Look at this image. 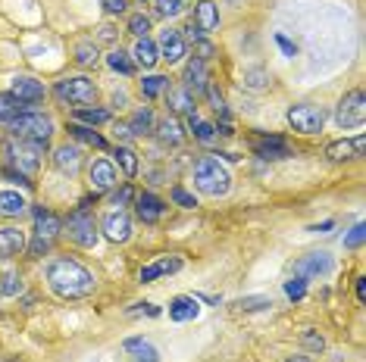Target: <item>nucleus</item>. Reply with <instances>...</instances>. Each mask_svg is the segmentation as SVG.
Returning <instances> with one entry per match:
<instances>
[{"mask_svg":"<svg viewBox=\"0 0 366 362\" xmlns=\"http://www.w3.org/2000/svg\"><path fill=\"white\" fill-rule=\"evenodd\" d=\"M47 284L63 300H82V297H91V293H94L97 281L82 262L69 259V256H57V259L47 266Z\"/></svg>","mask_w":366,"mask_h":362,"instance_id":"nucleus-1","label":"nucleus"},{"mask_svg":"<svg viewBox=\"0 0 366 362\" xmlns=\"http://www.w3.org/2000/svg\"><path fill=\"white\" fill-rule=\"evenodd\" d=\"M10 131H13L19 141H28L38 150H44L47 141H51V135H53V119L47 116V112L26 110L22 116H16L13 122H10Z\"/></svg>","mask_w":366,"mask_h":362,"instance_id":"nucleus-2","label":"nucleus"},{"mask_svg":"<svg viewBox=\"0 0 366 362\" xmlns=\"http://www.w3.org/2000/svg\"><path fill=\"white\" fill-rule=\"evenodd\" d=\"M194 184H197V191L207 193V197H226V193L232 191V175H228V169L222 166L219 160L203 156L194 166Z\"/></svg>","mask_w":366,"mask_h":362,"instance_id":"nucleus-3","label":"nucleus"},{"mask_svg":"<svg viewBox=\"0 0 366 362\" xmlns=\"http://www.w3.org/2000/svg\"><path fill=\"white\" fill-rule=\"evenodd\" d=\"M63 228H66V234H69V241L78 243V247H94V243L101 241V231H97V225H94V216H91L85 206H78V209L66 218Z\"/></svg>","mask_w":366,"mask_h":362,"instance_id":"nucleus-4","label":"nucleus"},{"mask_svg":"<svg viewBox=\"0 0 366 362\" xmlns=\"http://www.w3.org/2000/svg\"><path fill=\"white\" fill-rule=\"evenodd\" d=\"M53 94H57V97L63 100V103L88 106V103H94L97 87H94V81H91V78H85V75H76V78H63V81H57Z\"/></svg>","mask_w":366,"mask_h":362,"instance_id":"nucleus-5","label":"nucleus"},{"mask_svg":"<svg viewBox=\"0 0 366 362\" xmlns=\"http://www.w3.org/2000/svg\"><path fill=\"white\" fill-rule=\"evenodd\" d=\"M63 231V222H60L53 212H47V209H35V243H32V253L35 256H41V253H47L51 250V243L57 241V234Z\"/></svg>","mask_w":366,"mask_h":362,"instance_id":"nucleus-6","label":"nucleus"},{"mask_svg":"<svg viewBox=\"0 0 366 362\" xmlns=\"http://www.w3.org/2000/svg\"><path fill=\"white\" fill-rule=\"evenodd\" d=\"M335 122L341 128H360L366 122V97L363 91H347L338 100V110H335Z\"/></svg>","mask_w":366,"mask_h":362,"instance_id":"nucleus-7","label":"nucleus"},{"mask_svg":"<svg viewBox=\"0 0 366 362\" xmlns=\"http://www.w3.org/2000/svg\"><path fill=\"white\" fill-rule=\"evenodd\" d=\"M288 125L301 135H319L322 125H326V112L319 106H310V103H297L288 110Z\"/></svg>","mask_w":366,"mask_h":362,"instance_id":"nucleus-8","label":"nucleus"},{"mask_svg":"<svg viewBox=\"0 0 366 362\" xmlns=\"http://www.w3.org/2000/svg\"><path fill=\"white\" fill-rule=\"evenodd\" d=\"M38 153H41V150L35 147V144H28V141H19V144L10 141L7 144V162H10V169H19L26 178L38 172V166H41Z\"/></svg>","mask_w":366,"mask_h":362,"instance_id":"nucleus-9","label":"nucleus"},{"mask_svg":"<svg viewBox=\"0 0 366 362\" xmlns=\"http://www.w3.org/2000/svg\"><path fill=\"white\" fill-rule=\"evenodd\" d=\"M157 50H160V60H166L169 66H176V62H182V56L188 53V44H185V35H182V31L166 28L163 35H160Z\"/></svg>","mask_w":366,"mask_h":362,"instance_id":"nucleus-10","label":"nucleus"},{"mask_svg":"<svg viewBox=\"0 0 366 362\" xmlns=\"http://www.w3.org/2000/svg\"><path fill=\"white\" fill-rule=\"evenodd\" d=\"M101 231L107 234V241H113V243H126L128 237H132V218H128L122 209H113V212H107V216H103Z\"/></svg>","mask_w":366,"mask_h":362,"instance_id":"nucleus-11","label":"nucleus"},{"mask_svg":"<svg viewBox=\"0 0 366 362\" xmlns=\"http://www.w3.org/2000/svg\"><path fill=\"white\" fill-rule=\"evenodd\" d=\"M88 178H91V191L94 193H107L116 187V169L110 160H94L88 169Z\"/></svg>","mask_w":366,"mask_h":362,"instance_id":"nucleus-12","label":"nucleus"},{"mask_svg":"<svg viewBox=\"0 0 366 362\" xmlns=\"http://www.w3.org/2000/svg\"><path fill=\"white\" fill-rule=\"evenodd\" d=\"M185 91L191 94V97H197V94L207 91V60H201V56H191L188 66H185Z\"/></svg>","mask_w":366,"mask_h":362,"instance_id":"nucleus-13","label":"nucleus"},{"mask_svg":"<svg viewBox=\"0 0 366 362\" xmlns=\"http://www.w3.org/2000/svg\"><path fill=\"white\" fill-rule=\"evenodd\" d=\"M328 272H332V256L328 253H310L294 262L297 278H313V275H328Z\"/></svg>","mask_w":366,"mask_h":362,"instance_id":"nucleus-14","label":"nucleus"},{"mask_svg":"<svg viewBox=\"0 0 366 362\" xmlns=\"http://www.w3.org/2000/svg\"><path fill=\"white\" fill-rule=\"evenodd\" d=\"M16 97L22 100V103H38V100H44V85L35 78H28V75H16L13 78V91Z\"/></svg>","mask_w":366,"mask_h":362,"instance_id":"nucleus-15","label":"nucleus"},{"mask_svg":"<svg viewBox=\"0 0 366 362\" xmlns=\"http://www.w3.org/2000/svg\"><path fill=\"white\" fill-rule=\"evenodd\" d=\"M253 153H257L260 160H288L291 147L282 137H260V141H253Z\"/></svg>","mask_w":366,"mask_h":362,"instance_id":"nucleus-16","label":"nucleus"},{"mask_svg":"<svg viewBox=\"0 0 366 362\" xmlns=\"http://www.w3.org/2000/svg\"><path fill=\"white\" fill-rule=\"evenodd\" d=\"M22 250H26V234H22L19 228H13V225L0 228V256H3V259H13Z\"/></svg>","mask_w":366,"mask_h":362,"instance_id":"nucleus-17","label":"nucleus"},{"mask_svg":"<svg viewBox=\"0 0 366 362\" xmlns=\"http://www.w3.org/2000/svg\"><path fill=\"white\" fill-rule=\"evenodd\" d=\"M363 147H366V135H357L353 141L328 144L326 156H328V160H335V162H341V160H351V156H360V153H363Z\"/></svg>","mask_w":366,"mask_h":362,"instance_id":"nucleus-18","label":"nucleus"},{"mask_svg":"<svg viewBox=\"0 0 366 362\" xmlns=\"http://www.w3.org/2000/svg\"><path fill=\"white\" fill-rule=\"evenodd\" d=\"M153 131H157V137L166 144V147H178V144L185 141L182 122H178L176 116H166V119H160V122L153 125Z\"/></svg>","mask_w":366,"mask_h":362,"instance_id":"nucleus-19","label":"nucleus"},{"mask_svg":"<svg viewBox=\"0 0 366 362\" xmlns=\"http://www.w3.org/2000/svg\"><path fill=\"white\" fill-rule=\"evenodd\" d=\"M178 268H182V259H178V256H163V259H157V262H151V266L141 268V281H144V284H151V281L163 278V275L178 272Z\"/></svg>","mask_w":366,"mask_h":362,"instance_id":"nucleus-20","label":"nucleus"},{"mask_svg":"<svg viewBox=\"0 0 366 362\" xmlns=\"http://www.w3.org/2000/svg\"><path fill=\"white\" fill-rule=\"evenodd\" d=\"M201 316V300L197 297H176L169 303V318L172 322H191Z\"/></svg>","mask_w":366,"mask_h":362,"instance_id":"nucleus-21","label":"nucleus"},{"mask_svg":"<svg viewBox=\"0 0 366 362\" xmlns=\"http://www.w3.org/2000/svg\"><path fill=\"white\" fill-rule=\"evenodd\" d=\"M135 209H138V218L144 225H153V222H160V216H163V200L157 197V193H141L138 197V206H135Z\"/></svg>","mask_w":366,"mask_h":362,"instance_id":"nucleus-22","label":"nucleus"},{"mask_svg":"<svg viewBox=\"0 0 366 362\" xmlns=\"http://www.w3.org/2000/svg\"><path fill=\"white\" fill-rule=\"evenodd\" d=\"M53 162H57L60 172L76 175L78 166H82V153H78L76 144H63V147H57V153H53Z\"/></svg>","mask_w":366,"mask_h":362,"instance_id":"nucleus-23","label":"nucleus"},{"mask_svg":"<svg viewBox=\"0 0 366 362\" xmlns=\"http://www.w3.org/2000/svg\"><path fill=\"white\" fill-rule=\"evenodd\" d=\"M194 25L201 31H213L216 25H219V6H216L213 0H201L194 10Z\"/></svg>","mask_w":366,"mask_h":362,"instance_id":"nucleus-24","label":"nucleus"},{"mask_svg":"<svg viewBox=\"0 0 366 362\" xmlns=\"http://www.w3.org/2000/svg\"><path fill=\"white\" fill-rule=\"evenodd\" d=\"M132 56H135V62H138V66L153 69V66H157V60H160V50H157V44H153L151 37H138Z\"/></svg>","mask_w":366,"mask_h":362,"instance_id":"nucleus-25","label":"nucleus"},{"mask_svg":"<svg viewBox=\"0 0 366 362\" xmlns=\"http://www.w3.org/2000/svg\"><path fill=\"white\" fill-rule=\"evenodd\" d=\"M153 112H151V106H141V110H135V116L128 119V131L132 135H138V137H144V135H153Z\"/></svg>","mask_w":366,"mask_h":362,"instance_id":"nucleus-26","label":"nucleus"},{"mask_svg":"<svg viewBox=\"0 0 366 362\" xmlns=\"http://www.w3.org/2000/svg\"><path fill=\"white\" fill-rule=\"evenodd\" d=\"M26 112V103H22L16 94H10V91H3L0 94V122H13L16 116H22Z\"/></svg>","mask_w":366,"mask_h":362,"instance_id":"nucleus-27","label":"nucleus"},{"mask_svg":"<svg viewBox=\"0 0 366 362\" xmlns=\"http://www.w3.org/2000/svg\"><path fill=\"white\" fill-rule=\"evenodd\" d=\"M26 206L28 203L19 191H0V216H22Z\"/></svg>","mask_w":366,"mask_h":362,"instance_id":"nucleus-28","label":"nucleus"},{"mask_svg":"<svg viewBox=\"0 0 366 362\" xmlns=\"http://www.w3.org/2000/svg\"><path fill=\"white\" fill-rule=\"evenodd\" d=\"M169 110L185 112L188 119H194V97H191L185 87H176V91H169Z\"/></svg>","mask_w":366,"mask_h":362,"instance_id":"nucleus-29","label":"nucleus"},{"mask_svg":"<svg viewBox=\"0 0 366 362\" xmlns=\"http://www.w3.org/2000/svg\"><path fill=\"white\" fill-rule=\"evenodd\" d=\"M107 66L119 75H132L135 72V60L126 53V50H110L107 53Z\"/></svg>","mask_w":366,"mask_h":362,"instance_id":"nucleus-30","label":"nucleus"},{"mask_svg":"<svg viewBox=\"0 0 366 362\" xmlns=\"http://www.w3.org/2000/svg\"><path fill=\"white\" fill-rule=\"evenodd\" d=\"M166 87H169V78H166V75H147V78H141V94H144L147 100L160 97Z\"/></svg>","mask_w":366,"mask_h":362,"instance_id":"nucleus-31","label":"nucleus"},{"mask_svg":"<svg viewBox=\"0 0 366 362\" xmlns=\"http://www.w3.org/2000/svg\"><path fill=\"white\" fill-rule=\"evenodd\" d=\"M116 162L122 166V172L132 178V175H138V153H135L132 147H116Z\"/></svg>","mask_w":366,"mask_h":362,"instance_id":"nucleus-32","label":"nucleus"},{"mask_svg":"<svg viewBox=\"0 0 366 362\" xmlns=\"http://www.w3.org/2000/svg\"><path fill=\"white\" fill-rule=\"evenodd\" d=\"M72 137H76V141H82V144H91V147H97V150H103L107 147V141H103L101 135H97L94 128H85V125H72Z\"/></svg>","mask_w":366,"mask_h":362,"instance_id":"nucleus-33","label":"nucleus"},{"mask_svg":"<svg viewBox=\"0 0 366 362\" xmlns=\"http://www.w3.org/2000/svg\"><path fill=\"white\" fill-rule=\"evenodd\" d=\"M22 291V278L16 272H3L0 278V297H16Z\"/></svg>","mask_w":366,"mask_h":362,"instance_id":"nucleus-34","label":"nucleus"},{"mask_svg":"<svg viewBox=\"0 0 366 362\" xmlns=\"http://www.w3.org/2000/svg\"><path fill=\"white\" fill-rule=\"evenodd\" d=\"M76 62H78V66H94V62H97V47H94V44H91V41L78 44V47H76Z\"/></svg>","mask_w":366,"mask_h":362,"instance_id":"nucleus-35","label":"nucleus"},{"mask_svg":"<svg viewBox=\"0 0 366 362\" xmlns=\"http://www.w3.org/2000/svg\"><path fill=\"white\" fill-rule=\"evenodd\" d=\"M76 119H82V122H88V125H101V122H107V119H110V112L107 110H88V106H78Z\"/></svg>","mask_w":366,"mask_h":362,"instance_id":"nucleus-36","label":"nucleus"},{"mask_svg":"<svg viewBox=\"0 0 366 362\" xmlns=\"http://www.w3.org/2000/svg\"><path fill=\"white\" fill-rule=\"evenodd\" d=\"M303 293H307V278H288L285 281V297L288 300H303Z\"/></svg>","mask_w":366,"mask_h":362,"instance_id":"nucleus-37","label":"nucleus"},{"mask_svg":"<svg viewBox=\"0 0 366 362\" xmlns=\"http://www.w3.org/2000/svg\"><path fill=\"white\" fill-rule=\"evenodd\" d=\"M188 122H191V128H194V137H197V141H203V144H207V141H213V135H216V125H210V122H201V119H188Z\"/></svg>","mask_w":366,"mask_h":362,"instance_id":"nucleus-38","label":"nucleus"},{"mask_svg":"<svg viewBox=\"0 0 366 362\" xmlns=\"http://www.w3.org/2000/svg\"><path fill=\"white\" fill-rule=\"evenodd\" d=\"M269 306H272V300H269V297H241V300H238V309H244V312L269 309Z\"/></svg>","mask_w":366,"mask_h":362,"instance_id":"nucleus-39","label":"nucleus"},{"mask_svg":"<svg viewBox=\"0 0 366 362\" xmlns=\"http://www.w3.org/2000/svg\"><path fill=\"white\" fill-rule=\"evenodd\" d=\"M128 31H132L135 37H147V31H151V19H147L144 12L132 16V19H128Z\"/></svg>","mask_w":366,"mask_h":362,"instance_id":"nucleus-40","label":"nucleus"},{"mask_svg":"<svg viewBox=\"0 0 366 362\" xmlns=\"http://www.w3.org/2000/svg\"><path fill=\"white\" fill-rule=\"evenodd\" d=\"M269 81V75H266V69H247L244 72V85L253 87V91H260V87Z\"/></svg>","mask_w":366,"mask_h":362,"instance_id":"nucleus-41","label":"nucleus"},{"mask_svg":"<svg viewBox=\"0 0 366 362\" xmlns=\"http://www.w3.org/2000/svg\"><path fill=\"white\" fill-rule=\"evenodd\" d=\"M301 341H303V347L313 350V353H322V350H326V337L316 334V331H303Z\"/></svg>","mask_w":366,"mask_h":362,"instance_id":"nucleus-42","label":"nucleus"},{"mask_svg":"<svg viewBox=\"0 0 366 362\" xmlns=\"http://www.w3.org/2000/svg\"><path fill=\"white\" fill-rule=\"evenodd\" d=\"M157 16H178V12H182V0H157Z\"/></svg>","mask_w":366,"mask_h":362,"instance_id":"nucleus-43","label":"nucleus"},{"mask_svg":"<svg viewBox=\"0 0 366 362\" xmlns=\"http://www.w3.org/2000/svg\"><path fill=\"white\" fill-rule=\"evenodd\" d=\"M363 234H366V228H363V222H357L351 228V234L344 237V250H357L360 243H363Z\"/></svg>","mask_w":366,"mask_h":362,"instance_id":"nucleus-44","label":"nucleus"},{"mask_svg":"<svg viewBox=\"0 0 366 362\" xmlns=\"http://www.w3.org/2000/svg\"><path fill=\"white\" fill-rule=\"evenodd\" d=\"M172 200H176L178 206H185V209H194L197 206V197L194 193H188L185 187H172Z\"/></svg>","mask_w":366,"mask_h":362,"instance_id":"nucleus-45","label":"nucleus"},{"mask_svg":"<svg viewBox=\"0 0 366 362\" xmlns=\"http://www.w3.org/2000/svg\"><path fill=\"white\" fill-rule=\"evenodd\" d=\"M122 347H126L128 353H144V350H151V343H147L144 337H128V341L122 343Z\"/></svg>","mask_w":366,"mask_h":362,"instance_id":"nucleus-46","label":"nucleus"},{"mask_svg":"<svg viewBox=\"0 0 366 362\" xmlns=\"http://www.w3.org/2000/svg\"><path fill=\"white\" fill-rule=\"evenodd\" d=\"M128 200H132V187H119V191H113V206H126Z\"/></svg>","mask_w":366,"mask_h":362,"instance_id":"nucleus-47","label":"nucleus"},{"mask_svg":"<svg viewBox=\"0 0 366 362\" xmlns=\"http://www.w3.org/2000/svg\"><path fill=\"white\" fill-rule=\"evenodd\" d=\"M101 6H103L107 12H126L128 0H101Z\"/></svg>","mask_w":366,"mask_h":362,"instance_id":"nucleus-48","label":"nucleus"},{"mask_svg":"<svg viewBox=\"0 0 366 362\" xmlns=\"http://www.w3.org/2000/svg\"><path fill=\"white\" fill-rule=\"evenodd\" d=\"M276 44L282 47V53H285V56H294V53H297V47H294V44H291L285 35H276Z\"/></svg>","mask_w":366,"mask_h":362,"instance_id":"nucleus-49","label":"nucleus"},{"mask_svg":"<svg viewBox=\"0 0 366 362\" xmlns=\"http://www.w3.org/2000/svg\"><path fill=\"white\" fill-rule=\"evenodd\" d=\"M197 53H201V60H210V56H213V47H210L207 41H197Z\"/></svg>","mask_w":366,"mask_h":362,"instance_id":"nucleus-50","label":"nucleus"},{"mask_svg":"<svg viewBox=\"0 0 366 362\" xmlns=\"http://www.w3.org/2000/svg\"><path fill=\"white\" fill-rule=\"evenodd\" d=\"M138 309H141V312H147V316H160V309H157L153 303H138Z\"/></svg>","mask_w":366,"mask_h":362,"instance_id":"nucleus-51","label":"nucleus"},{"mask_svg":"<svg viewBox=\"0 0 366 362\" xmlns=\"http://www.w3.org/2000/svg\"><path fill=\"white\" fill-rule=\"evenodd\" d=\"M357 297L366 303V278H357Z\"/></svg>","mask_w":366,"mask_h":362,"instance_id":"nucleus-52","label":"nucleus"},{"mask_svg":"<svg viewBox=\"0 0 366 362\" xmlns=\"http://www.w3.org/2000/svg\"><path fill=\"white\" fill-rule=\"evenodd\" d=\"M185 31H188V37H194V41H201V35H203V31L197 28L194 22H191V25H188V28H185Z\"/></svg>","mask_w":366,"mask_h":362,"instance_id":"nucleus-53","label":"nucleus"},{"mask_svg":"<svg viewBox=\"0 0 366 362\" xmlns=\"http://www.w3.org/2000/svg\"><path fill=\"white\" fill-rule=\"evenodd\" d=\"M116 135H119V137H128L132 131H128V125H126V122H119V125H116Z\"/></svg>","mask_w":366,"mask_h":362,"instance_id":"nucleus-54","label":"nucleus"},{"mask_svg":"<svg viewBox=\"0 0 366 362\" xmlns=\"http://www.w3.org/2000/svg\"><path fill=\"white\" fill-rule=\"evenodd\" d=\"M285 362H313L310 356H291V359H285Z\"/></svg>","mask_w":366,"mask_h":362,"instance_id":"nucleus-55","label":"nucleus"},{"mask_svg":"<svg viewBox=\"0 0 366 362\" xmlns=\"http://www.w3.org/2000/svg\"><path fill=\"white\" fill-rule=\"evenodd\" d=\"M226 3H238V0H226Z\"/></svg>","mask_w":366,"mask_h":362,"instance_id":"nucleus-56","label":"nucleus"}]
</instances>
